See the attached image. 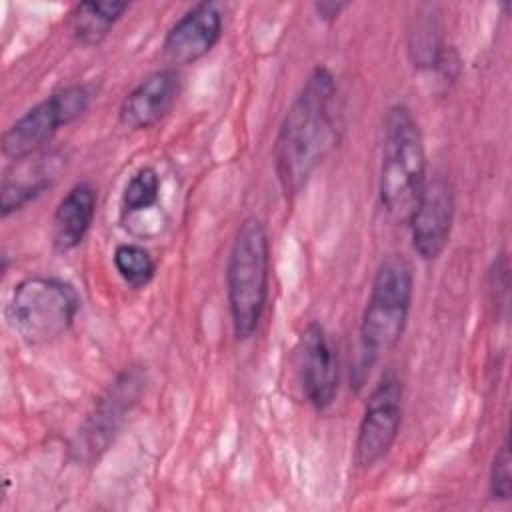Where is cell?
I'll return each mask as SVG.
<instances>
[{
	"label": "cell",
	"mask_w": 512,
	"mask_h": 512,
	"mask_svg": "<svg viewBox=\"0 0 512 512\" xmlns=\"http://www.w3.org/2000/svg\"><path fill=\"white\" fill-rule=\"evenodd\" d=\"M160 198V178L154 168L142 166L136 170L124 186L122 192V216H130L136 212H144L152 208Z\"/></svg>",
	"instance_id": "16"
},
{
	"label": "cell",
	"mask_w": 512,
	"mask_h": 512,
	"mask_svg": "<svg viewBox=\"0 0 512 512\" xmlns=\"http://www.w3.org/2000/svg\"><path fill=\"white\" fill-rule=\"evenodd\" d=\"M62 156L56 152H42L20 162L2 176L0 188V212L6 218L8 214L20 210L30 200L40 196L52 182L58 178L62 170Z\"/></svg>",
	"instance_id": "12"
},
{
	"label": "cell",
	"mask_w": 512,
	"mask_h": 512,
	"mask_svg": "<svg viewBox=\"0 0 512 512\" xmlns=\"http://www.w3.org/2000/svg\"><path fill=\"white\" fill-rule=\"evenodd\" d=\"M80 310L78 290L54 276H30L12 290L6 316L28 344H48L64 336Z\"/></svg>",
	"instance_id": "5"
},
{
	"label": "cell",
	"mask_w": 512,
	"mask_h": 512,
	"mask_svg": "<svg viewBox=\"0 0 512 512\" xmlns=\"http://www.w3.org/2000/svg\"><path fill=\"white\" fill-rule=\"evenodd\" d=\"M456 212L454 188L442 174L428 178L420 202L410 216L412 246L422 260H436L450 238Z\"/></svg>",
	"instance_id": "9"
},
{
	"label": "cell",
	"mask_w": 512,
	"mask_h": 512,
	"mask_svg": "<svg viewBox=\"0 0 512 512\" xmlns=\"http://www.w3.org/2000/svg\"><path fill=\"white\" fill-rule=\"evenodd\" d=\"M488 490L494 500L506 502L512 498V458H510V440L504 436L502 444L498 446L492 466H490V476H488Z\"/></svg>",
	"instance_id": "17"
},
{
	"label": "cell",
	"mask_w": 512,
	"mask_h": 512,
	"mask_svg": "<svg viewBox=\"0 0 512 512\" xmlns=\"http://www.w3.org/2000/svg\"><path fill=\"white\" fill-rule=\"evenodd\" d=\"M338 132V84L330 68L318 64L286 110L274 142V172L286 198L306 186L336 146Z\"/></svg>",
	"instance_id": "1"
},
{
	"label": "cell",
	"mask_w": 512,
	"mask_h": 512,
	"mask_svg": "<svg viewBox=\"0 0 512 512\" xmlns=\"http://www.w3.org/2000/svg\"><path fill=\"white\" fill-rule=\"evenodd\" d=\"M426 150L412 110L394 104L384 118L378 194L394 222H408L426 188Z\"/></svg>",
	"instance_id": "2"
},
{
	"label": "cell",
	"mask_w": 512,
	"mask_h": 512,
	"mask_svg": "<svg viewBox=\"0 0 512 512\" xmlns=\"http://www.w3.org/2000/svg\"><path fill=\"white\" fill-rule=\"evenodd\" d=\"M112 260L120 278L132 288H144L156 272V262L152 254L138 244L116 246Z\"/></svg>",
	"instance_id": "15"
},
{
	"label": "cell",
	"mask_w": 512,
	"mask_h": 512,
	"mask_svg": "<svg viewBox=\"0 0 512 512\" xmlns=\"http://www.w3.org/2000/svg\"><path fill=\"white\" fill-rule=\"evenodd\" d=\"M222 26L224 16L216 2L194 4L166 32L162 42L164 60L170 68L198 62L218 44Z\"/></svg>",
	"instance_id": "10"
},
{
	"label": "cell",
	"mask_w": 512,
	"mask_h": 512,
	"mask_svg": "<svg viewBox=\"0 0 512 512\" xmlns=\"http://www.w3.org/2000/svg\"><path fill=\"white\" fill-rule=\"evenodd\" d=\"M402 380L386 372L372 388L358 426L354 458L360 468H372L392 450L402 424Z\"/></svg>",
	"instance_id": "7"
},
{
	"label": "cell",
	"mask_w": 512,
	"mask_h": 512,
	"mask_svg": "<svg viewBox=\"0 0 512 512\" xmlns=\"http://www.w3.org/2000/svg\"><path fill=\"white\" fill-rule=\"evenodd\" d=\"M88 104L90 90L84 84H72L52 92L16 118L2 134V154L12 162L40 154L62 126L86 112Z\"/></svg>",
	"instance_id": "6"
},
{
	"label": "cell",
	"mask_w": 512,
	"mask_h": 512,
	"mask_svg": "<svg viewBox=\"0 0 512 512\" xmlns=\"http://www.w3.org/2000/svg\"><path fill=\"white\" fill-rule=\"evenodd\" d=\"M270 240L262 220L244 218L234 234L226 262V294L232 330L248 340L260 326L268 302Z\"/></svg>",
	"instance_id": "3"
},
{
	"label": "cell",
	"mask_w": 512,
	"mask_h": 512,
	"mask_svg": "<svg viewBox=\"0 0 512 512\" xmlns=\"http://www.w3.org/2000/svg\"><path fill=\"white\" fill-rule=\"evenodd\" d=\"M298 374L306 402L318 410H328L338 394L340 368L336 348L318 322H310L298 344Z\"/></svg>",
	"instance_id": "8"
},
{
	"label": "cell",
	"mask_w": 512,
	"mask_h": 512,
	"mask_svg": "<svg viewBox=\"0 0 512 512\" xmlns=\"http://www.w3.org/2000/svg\"><path fill=\"white\" fill-rule=\"evenodd\" d=\"M182 80L176 68H162L148 74L122 100L118 120L128 130H148L156 126L176 104Z\"/></svg>",
	"instance_id": "11"
},
{
	"label": "cell",
	"mask_w": 512,
	"mask_h": 512,
	"mask_svg": "<svg viewBox=\"0 0 512 512\" xmlns=\"http://www.w3.org/2000/svg\"><path fill=\"white\" fill-rule=\"evenodd\" d=\"M128 8V2H80L70 12V32L80 44L96 46L110 34L114 24L124 16Z\"/></svg>",
	"instance_id": "14"
},
{
	"label": "cell",
	"mask_w": 512,
	"mask_h": 512,
	"mask_svg": "<svg viewBox=\"0 0 512 512\" xmlns=\"http://www.w3.org/2000/svg\"><path fill=\"white\" fill-rule=\"evenodd\" d=\"M344 8H346L344 2H318V4H314V10L318 12V18L328 22V24L334 22Z\"/></svg>",
	"instance_id": "18"
},
{
	"label": "cell",
	"mask_w": 512,
	"mask_h": 512,
	"mask_svg": "<svg viewBox=\"0 0 512 512\" xmlns=\"http://www.w3.org/2000/svg\"><path fill=\"white\" fill-rule=\"evenodd\" d=\"M414 294L412 264L402 254L386 256L372 278L360 320V350L366 366L390 352L402 338Z\"/></svg>",
	"instance_id": "4"
},
{
	"label": "cell",
	"mask_w": 512,
	"mask_h": 512,
	"mask_svg": "<svg viewBox=\"0 0 512 512\" xmlns=\"http://www.w3.org/2000/svg\"><path fill=\"white\" fill-rule=\"evenodd\" d=\"M98 194L90 182L74 184L58 202L52 214V244L58 252H70L78 248L96 214Z\"/></svg>",
	"instance_id": "13"
}]
</instances>
